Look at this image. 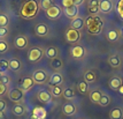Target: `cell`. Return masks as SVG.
Here are the masks:
<instances>
[{"label": "cell", "instance_id": "4", "mask_svg": "<svg viewBox=\"0 0 123 119\" xmlns=\"http://www.w3.org/2000/svg\"><path fill=\"white\" fill-rule=\"evenodd\" d=\"M7 95H8V97H9V99L12 102L17 104V103H22L24 101L25 91L22 88H20V87H14V88H12L11 90H8Z\"/></svg>", "mask_w": 123, "mask_h": 119}, {"label": "cell", "instance_id": "8", "mask_svg": "<svg viewBox=\"0 0 123 119\" xmlns=\"http://www.w3.org/2000/svg\"><path fill=\"white\" fill-rule=\"evenodd\" d=\"M62 13H63L62 9L56 5H53L52 7H49L48 9L45 11V14H46V16H47L49 20H56V19H59Z\"/></svg>", "mask_w": 123, "mask_h": 119}, {"label": "cell", "instance_id": "19", "mask_svg": "<svg viewBox=\"0 0 123 119\" xmlns=\"http://www.w3.org/2000/svg\"><path fill=\"white\" fill-rule=\"evenodd\" d=\"M106 38H107L108 42H111V43L117 42L118 39L121 38L120 30H117V29H109V30H107L106 31Z\"/></svg>", "mask_w": 123, "mask_h": 119}, {"label": "cell", "instance_id": "9", "mask_svg": "<svg viewBox=\"0 0 123 119\" xmlns=\"http://www.w3.org/2000/svg\"><path fill=\"white\" fill-rule=\"evenodd\" d=\"M29 45V38L25 35H18L14 39V46L18 50H25Z\"/></svg>", "mask_w": 123, "mask_h": 119}, {"label": "cell", "instance_id": "23", "mask_svg": "<svg viewBox=\"0 0 123 119\" xmlns=\"http://www.w3.org/2000/svg\"><path fill=\"white\" fill-rule=\"evenodd\" d=\"M107 61H108V64H109V66L113 67V68H118L120 66L122 65V58L118 54H112V56H109Z\"/></svg>", "mask_w": 123, "mask_h": 119}, {"label": "cell", "instance_id": "42", "mask_svg": "<svg viewBox=\"0 0 123 119\" xmlns=\"http://www.w3.org/2000/svg\"><path fill=\"white\" fill-rule=\"evenodd\" d=\"M61 5L63 8H66V7H70L75 4H74V0H61Z\"/></svg>", "mask_w": 123, "mask_h": 119}, {"label": "cell", "instance_id": "22", "mask_svg": "<svg viewBox=\"0 0 123 119\" xmlns=\"http://www.w3.org/2000/svg\"><path fill=\"white\" fill-rule=\"evenodd\" d=\"M102 95H104V92L100 90V89H93L91 91L89 92V98H90V101L92 103H94V104H99L100 102V99H101Z\"/></svg>", "mask_w": 123, "mask_h": 119}, {"label": "cell", "instance_id": "25", "mask_svg": "<svg viewBox=\"0 0 123 119\" xmlns=\"http://www.w3.org/2000/svg\"><path fill=\"white\" fill-rule=\"evenodd\" d=\"M60 56V51L56 46H48L45 49V57L48 59H54V58H58Z\"/></svg>", "mask_w": 123, "mask_h": 119}, {"label": "cell", "instance_id": "38", "mask_svg": "<svg viewBox=\"0 0 123 119\" xmlns=\"http://www.w3.org/2000/svg\"><path fill=\"white\" fill-rule=\"evenodd\" d=\"M116 12L121 20H123V0H118L116 4Z\"/></svg>", "mask_w": 123, "mask_h": 119}, {"label": "cell", "instance_id": "39", "mask_svg": "<svg viewBox=\"0 0 123 119\" xmlns=\"http://www.w3.org/2000/svg\"><path fill=\"white\" fill-rule=\"evenodd\" d=\"M11 82H12L11 76L8 75V74H2V76H1V83H4L6 86H9Z\"/></svg>", "mask_w": 123, "mask_h": 119}, {"label": "cell", "instance_id": "14", "mask_svg": "<svg viewBox=\"0 0 123 119\" xmlns=\"http://www.w3.org/2000/svg\"><path fill=\"white\" fill-rule=\"evenodd\" d=\"M64 82V77L62 75V73L60 72H54L52 75L49 76V81L48 83L51 86H62Z\"/></svg>", "mask_w": 123, "mask_h": 119}, {"label": "cell", "instance_id": "32", "mask_svg": "<svg viewBox=\"0 0 123 119\" xmlns=\"http://www.w3.org/2000/svg\"><path fill=\"white\" fill-rule=\"evenodd\" d=\"M63 87L62 86H51V94L55 98H59L63 95Z\"/></svg>", "mask_w": 123, "mask_h": 119}, {"label": "cell", "instance_id": "41", "mask_svg": "<svg viewBox=\"0 0 123 119\" xmlns=\"http://www.w3.org/2000/svg\"><path fill=\"white\" fill-rule=\"evenodd\" d=\"M7 92H8V86H6V84L0 82V97L5 96V94H7Z\"/></svg>", "mask_w": 123, "mask_h": 119}, {"label": "cell", "instance_id": "2", "mask_svg": "<svg viewBox=\"0 0 123 119\" xmlns=\"http://www.w3.org/2000/svg\"><path fill=\"white\" fill-rule=\"evenodd\" d=\"M85 28L91 35H99L104 29V21L98 15H89L85 19Z\"/></svg>", "mask_w": 123, "mask_h": 119}, {"label": "cell", "instance_id": "43", "mask_svg": "<svg viewBox=\"0 0 123 119\" xmlns=\"http://www.w3.org/2000/svg\"><path fill=\"white\" fill-rule=\"evenodd\" d=\"M6 108H7V103L2 99H0V111H5Z\"/></svg>", "mask_w": 123, "mask_h": 119}, {"label": "cell", "instance_id": "34", "mask_svg": "<svg viewBox=\"0 0 123 119\" xmlns=\"http://www.w3.org/2000/svg\"><path fill=\"white\" fill-rule=\"evenodd\" d=\"M111 101H112L111 96L104 92V95H102V97H101V99H100V102H99L98 105H100L102 108H106V106H108V105L111 104Z\"/></svg>", "mask_w": 123, "mask_h": 119}, {"label": "cell", "instance_id": "40", "mask_svg": "<svg viewBox=\"0 0 123 119\" xmlns=\"http://www.w3.org/2000/svg\"><path fill=\"white\" fill-rule=\"evenodd\" d=\"M8 33H9L8 27H0V39H4L8 35Z\"/></svg>", "mask_w": 123, "mask_h": 119}, {"label": "cell", "instance_id": "27", "mask_svg": "<svg viewBox=\"0 0 123 119\" xmlns=\"http://www.w3.org/2000/svg\"><path fill=\"white\" fill-rule=\"evenodd\" d=\"M12 112H13L14 116H16V117H22V116H24V114L27 113V109H25V106H24L23 104L17 103V104H15V105L13 106Z\"/></svg>", "mask_w": 123, "mask_h": 119}, {"label": "cell", "instance_id": "20", "mask_svg": "<svg viewBox=\"0 0 123 119\" xmlns=\"http://www.w3.org/2000/svg\"><path fill=\"white\" fill-rule=\"evenodd\" d=\"M114 9V2L112 0H100V12L108 14Z\"/></svg>", "mask_w": 123, "mask_h": 119}, {"label": "cell", "instance_id": "29", "mask_svg": "<svg viewBox=\"0 0 123 119\" xmlns=\"http://www.w3.org/2000/svg\"><path fill=\"white\" fill-rule=\"evenodd\" d=\"M49 65H51V68L55 72H60V70L63 68V60L61 59V58H54V59H51V63H49Z\"/></svg>", "mask_w": 123, "mask_h": 119}, {"label": "cell", "instance_id": "1", "mask_svg": "<svg viewBox=\"0 0 123 119\" xmlns=\"http://www.w3.org/2000/svg\"><path fill=\"white\" fill-rule=\"evenodd\" d=\"M39 8H40V6L36 0H27L21 6L20 14L24 20H32L37 16Z\"/></svg>", "mask_w": 123, "mask_h": 119}, {"label": "cell", "instance_id": "37", "mask_svg": "<svg viewBox=\"0 0 123 119\" xmlns=\"http://www.w3.org/2000/svg\"><path fill=\"white\" fill-rule=\"evenodd\" d=\"M9 24V17L6 14H0V27H8Z\"/></svg>", "mask_w": 123, "mask_h": 119}, {"label": "cell", "instance_id": "15", "mask_svg": "<svg viewBox=\"0 0 123 119\" xmlns=\"http://www.w3.org/2000/svg\"><path fill=\"white\" fill-rule=\"evenodd\" d=\"M36 83L33 81V77L32 76H25V77H23L20 80V88H22L24 91H28V90H30L31 88H33Z\"/></svg>", "mask_w": 123, "mask_h": 119}, {"label": "cell", "instance_id": "33", "mask_svg": "<svg viewBox=\"0 0 123 119\" xmlns=\"http://www.w3.org/2000/svg\"><path fill=\"white\" fill-rule=\"evenodd\" d=\"M9 70V60L4 58L0 59V73L1 74H7V72Z\"/></svg>", "mask_w": 123, "mask_h": 119}, {"label": "cell", "instance_id": "21", "mask_svg": "<svg viewBox=\"0 0 123 119\" xmlns=\"http://www.w3.org/2000/svg\"><path fill=\"white\" fill-rule=\"evenodd\" d=\"M22 61L18 58H12L9 59V70L14 72V73H20L22 70Z\"/></svg>", "mask_w": 123, "mask_h": 119}, {"label": "cell", "instance_id": "6", "mask_svg": "<svg viewBox=\"0 0 123 119\" xmlns=\"http://www.w3.org/2000/svg\"><path fill=\"white\" fill-rule=\"evenodd\" d=\"M70 56L74 58V59H84L86 56H87V51L83 45H75L70 49Z\"/></svg>", "mask_w": 123, "mask_h": 119}, {"label": "cell", "instance_id": "31", "mask_svg": "<svg viewBox=\"0 0 123 119\" xmlns=\"http://www.w3.org/2000/svg\"><path fill=\"white\" fill-rule=\"evenodd\" d=\"M111 119H123V109L121 106H115L109 111Z\"/></svg>", "mask_w": 123, "mask_h": 119}, {"label": "cell", "instance_id": "7", "mask_svg": "<svg viewBox=\"0 0 123 119\" xmlns=\"http://www.w3.org/2000/svg\"><path fill=\"white\" fill-rule=\"evenodd\" d=\"M64 37H66V41L68 42V43H77V42H80V37H82V35H80V30H76V29H73V28H69L67 31H66V35H64Z\"/></svg>", "mask_w": 123, "mask_h": 119}, {"label": "cell", "instance_id": "28", "mask_svg": "<svg viewBox=\"0 0 123 119\" xmlns=\"http://www.w3.org/2000/svg\"><path fill=\"white\" fill-rule=\"evenodd\" d=\"M83 80H85L89 84H91V83H96L97 82V74L94 70H87L84 73V75H83Z\"/></svg>", "mask_w": 123, "mask_h": 119}, {"label": "cell", "instance_id": "13", "mask_svg": "<svg viewBox=\"0 0 123 119\" xmlns=\"http://www.w3.org/2000/svg\"><path fill=\"white\" fill-rule=\"evenodd\" d=\"M35 33L39 37H47L49 35V28L46 23H37L35 27Z\"/></svg>", "mask_w": 123, "mask_h": 119}, {"label": "cell", "instance_id": "3", "mask_svg": "<svg viewBox=\"0 0 123 119\" xmlns=\"http://www.w3.org/2000/svg\"><path fill=\"white\" fill-rule=\"evenodd\" d=\"M49 76L51 75L48 74L47 70H42V68L36 70L33 73H32L33 81H35L36 84H39V86H44V84L48 83V81H49Z\"/></svg>", "mask_w": 123, "mask_h": 119}, {"label": "cell", "instance_id": "44", "mask_svg": "<svg viewBox=\"0 0 123 119\" xmlns=\"http://www.w3.org/2000/svg\"><path fill=\"white\" fill-rule=\"evenodd\" d=\"M84 1H85V0H74V4H75L76 6H80V5H82Z\"/></svg>", "mask_w": 123, "mask_h": 119}, {"label": "cell", "instance_id": "30", "mask_svg": "<svg viewBox=\"0 0 123 119\" xmlns=\"http://www.w3.org/2000/svg\"><path fill=\"white\" fill-rule=\"evenodd\" d=\"M77 90H78L80 95H87L90 92V86L85 80H80L77 83Z\"/></svg>", "mask_w": 123, "mask_h": 119}, {"label": "cell", "instance_id": "35", "mask_svg": "<svg viewBox=\"0 0 123 119\" xmlns=\"http://www.w3.org/2000/svg\"><path fill=\"white\" fill-rule=\"evenodd\" d=\"M53 5H54V0H42V1H40V4H39L40 8L44 9V11L48 9L49 7H52Z\"/></svg>", "mask_w": 123, "mask_h": 119}, {"label": "cell", "instance_id": "18", "mask_svg": "<svg viewBox=\"0 0 123 119\" xmlns=\"http://www.w3.org/2000/svg\"><path fill=\"white\" fill-rule=\"evenodd\" d=\"M46 109L43 106H36L32 110V114H31V119H45L46 118Z\"/></svg>", "mask_w": 123, "mask_h": 119}, {"label": "cell", "instance_id": "45", "mask_svg": "<svg viewBox=\"0 0 123 119\" xmlns=\"http://www.w3.org/2000/svg\"><path fill=\"white\" fill-rule=\"evenodd\" d=\"M0 119H5V113H4V111H0Z\"/></svg>", "mask_w": 123, "mask_h": 119}, {"label": "cell", "instance_id": "17", "mask_svg": "<svg viewBox=\"0 0 123 119\" xmlns=\"http://www.w3.org/2000/svg\"><path fill=\"white\" fill-rule=\"evenodd\" d=\"M87 11L90 15H97L100 12V0H90L87 2Z\"/></svg>", "mask_w": 123, "mask_h": 119}, {"label": "cell", "instance_id": "24", "mask_svg": "<svg viewBox=\"0 0 123 119\" xmlns=\"http://www.w3.org/2000/svg\"><path fill=\"white\" fill-rule=\"evenodd\" d=\"M84 27H85V20L80 16H77L75 19H73L71 22H70V28L76 29V30H80V29H83Z\"/></svg>", "mask_w": 123, "mask_h": 119}, {"label": "cell", "instance_id": "47", "mask_svg": "<svg viewBox=\"0 0 123 119\" xmlns=\"http://www.w3.org/2000/svg\"><path fill=\"white\" fill-rule=\"evenodd\" d=\"M1 76H2V74L0 73V82H1Z\"/></svg>", "mask_w": 123, "mask_h": 119}, {"label": "cell", "instance_id": "12", "mask_svg": "<svg viewBox=\"0 0 123 119\" xmlns=\"http://www.w3.org/2000/svg\"><path fill=\"white\" fill-rule=\"evenodd\" d=\"M37 97H38V101L42 103H45V104H49V103L52 102V94L51 91H48V90H45V89H40L39 91L37 92Z\"/></svg>", "mask_w": 123, "mask_h": 119}, {"label": "cell", "instance_id": "11", "mask_svg": "<svg viewBox=\"0 0 123 119\" xmlns=\"http://www.w3.org/2000/svg\"><path fill=\"white\" fill-rule=\"evenodd\" d=\"M122 84H123V79L120 75L112 76V77L109 79V81H108V86H109V88L113 89V90H115V91L120 90L121 87H122Z\"/></svg>", "mask_w": 123, "mask_h": 119}, {"label": "cell", "instance_id": "5", "mask_svg": "<svg viewBox=\"0 0 123 119\" xmlns=\"http://www.w3.org/2000/svg\"><path fill=\"white\" fill-rule=\"evenodd\" d=\"M45 56V49L42 46H33L28 52V59L31 63H39Z\"/></svg>", "mask_w": 123, "mask_h": 119}, {"label": "cell", "instance_id": "26", "mask_svg": "<svg viewBox=\"0 0 123 119\" xmlns=\"http://www.w3.org/2000/svg\"><path fill=\"white\" fill-rule=\"evenodd\" d=\"M62 97L64 99H67L68 102H71V101H74L76 98V92H75V89H74V87H67V88H64L63 89V95H62Z\"/></svg>", "mask_w": 123, "mask_h": 119}, {"label": "cell", "instance_id": "16", "mask_svg": "<svg viewBox=\"0 0 123 119\" xmlns=\"http://www.w3.org/2000/svg\"><path fill=\"white\" fill-rule=\"evenodd\" d=\"M62 12H63V14L67 17H69V19L73 20V19H75V17L78 16L80 9H78V6L73 5V6H70V7H66V8H63Z\"/></svg>", "mask_w": 123, "mask_h": 119}, {"label": "cell", "instance_id": "46", "mask_svg": "<svg viewBox=\"0 0 123 119\" xmlns=\"http://www.w3.org/2000/svg\"><path fill=\"white\" fill-rule=\"evenodd\" d=\"M120 34H121V37L123 38V27L121 28V29H120Z\"/></svg>", "mask_w": 123, "mask_h": 119}, {"label": "cell", "instance_id": "36", "mask_svg": "<svg viewBox=\"0 0 123 119\" xmlns=\"http://www.w3.org/2000/svg\"><path fill=\"white\" fill-rule=\"evenodd\" d=\"M9 50V44L5 39H0V53L4 54L6 52H8Z\"/></svg>", "mask_w": 123, "mask_h": 119}, {"label": "cell", "instance_id": "10", "mask_svg": "<svg viewBox=\"0 0 123 119\" xmlns=\"http://www.w3.org/2000/svg\"><path fill=\"white\" fill-rule=\"evenodd\" d=\"M62 113L68 117L75 116L77 113V105L74 102H67L62 105Z\"/></svg>", "mask_w": 123, "mask_h": 119}]
</instances>
